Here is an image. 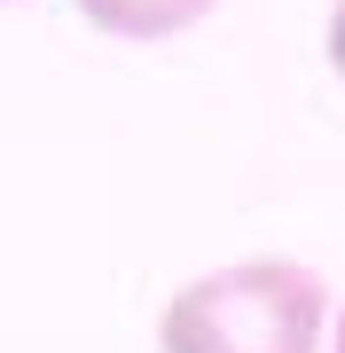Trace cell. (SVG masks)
I'll return each mask as SVG.
<instances>
[{"label":"cell","instance_id":"6da1fadb","mask_svg":"<svg viewBox=\"0 0 345 353\" xmlns=\"http://www.w3.org/2000/svg\"><path fill=\"white\" fill-rule=\"evenodd\" d=\"M330 283L291 252L205 267L157 306V353H322Z\"/></svg>","mask_w":345,"mask_h":353},{"label":"cell","instance_id":"7a4b0ae2","mask_svg":"<svg viewBox=\"0 0 345 353\" xmlns=\"http://www.w3.org/2000/svg\"><path fill=\"white\" fill-rule=\"evenodd\" d=\"M103 39H134V48H157V39H180L196 32L220 0H71Z\"/></svg>","mask_w":345,"mask_h":353},{"label":"cell","instance_id":"3957f363","mask_svg":"<svg viewBox=\"0 0 345 353\" xmlns=\"http://www.w3.org/2000/svg\"><path fill=\"white\" fill-rule=\"evenodd\" d=\"M322 55H330V79L345 87V0H330V24H322Z\"/></svg>","mask_w":345,"mask_h":353},{"label":"cell","instance_id":"277c9868","mask_svg":"<svg viewBox=\"0 0 345 353\" xmlns=\"http://www.w3.org/2000/svg\"><path fill=\"white\" fill-rule=\"evenodd\" d=\"M322 353H345V299L330 306V345H322Z\"/></svg>","mask_w":345,"mask_h":353},{"label":"cell","instance_id":"5b68a950","mask_svg":"<svg viewBox=\"0 0 345 353\" xmlns=\"http://www.w3.org/2000/svg\"><path fill=\"white\" fill-rule=\"evenodd\" d=\"M0 8H16V0H0Z\"/></svg>","mask_w":345,"mask_h":353}]
</instances>
